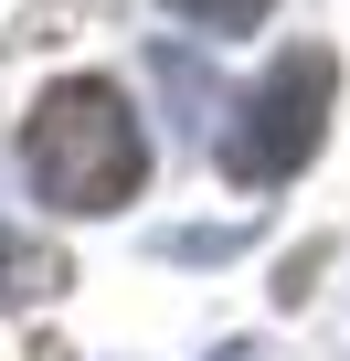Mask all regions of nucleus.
Listing matches in <instances>:
<instances>
[{
  "label": "nucleus",
  "instance_id": "obj_4",
  "mask_svg": "<svg viewBox=\"0 0 350 361\" xmlns=\"http://www.w3.org/2000/svg\"><path fill=\"white\" fill-rule=\"evenodd\" d=\"M170 11H181V22H202V32H255L276 0H170Z\"/></svg>",
  "mask_w": 350,
  "mask_h": 361
},
{
  "label": "nucleus",
  "instance_id": "obj_2",
  "mask_svg": "<svg viewBox=\"0 0 350 361\" xmlns=\"http://www.w3.org/2000/svg\"><path fill=\"white\" fill-rule=\"evenodd\" d=\"M329 106H339V54L329 43H287L265 85L234 96V128H223V180H244V192H276V180H297L329 138Z\"/></svg>",
  "mask_w": 350,
  "mask_h": 361
},
{
  "label": "nucleus",
  "instance_id": "obj_5",
  "mask_svg": "<svg viewBox=\"0 0 350 361\" xmlns=\"http://www.w3.org/2000/svg\"><path fill=\"white\" fill-rule=\"evenodd\" d=\"M213 361H255V350H213Z\"/></svg>",
  "mask_w": 350,
  "mask_h": 361
},
{
  "label": "nucleus",
  "instance_id": "obj_1",
  "mask_svg": "<svg viewBox=\"0 0 350 361\" xmlns=\"http://www.w3.org/2000/svg\"><path fill=\"white\" fill-rule=\"evenodd\" d=\"M22 170H32V192L54 213H117L149 180V138H138V117L106 75H64L22 117Z\"/></svg>",
  "mask_w": 350,
  "mask_h": 361
},
{
  "label": "nucleus",
  "instance_id": "obj_3",
  "mask_svg": "<svg viewBox=\"0 0 350 361\" xmlns=\"http://www.w3.org/2000/svg\"><path fill=\"white\" fill-rule=\"evenodd\" d=\"M43 298H64V255L0 224V308H43Z\"/></svg>",
  "mask_w": 350,
  "mask_h": 361
}]
</instances>
